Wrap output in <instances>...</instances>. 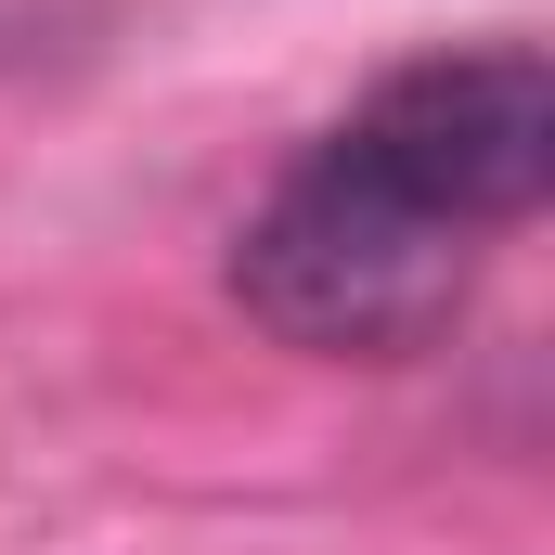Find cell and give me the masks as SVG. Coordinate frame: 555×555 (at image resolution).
<instances>
[{
  "label": "cell",
  "instance_id": "6da1fadb",
  "mask_svg": "<svg viewBox=\"0 0 555 555\" xmlns=\"http://www.w3.org/2000/svg\"><path fill=\"white\" fill-rule=\"evenodd\" d=\"M478 284V233L414 207L349 130H323L233 233V297L310 362H414Z\"/></svg>",
  "mask_w": 555,
  "mask_h": 555
},
{
  "label": "cell",
  "instance_id": "7a4b0ae2",
  "mask_svg": "<svg viewBox=\"0 0 555 555\" xmlns=\"http://www.w3.org/2000/svg\"><path fill=\"white\" fill-rule=\"evenodd\" d=\"M336 130L362 142L414 207H439L452 233H504L555 194V65L530 39L491 52H426L401 78H375Z\"/></svg>",
  "mask_w": 555,
  "mask_h": 555
}]
</instances>
